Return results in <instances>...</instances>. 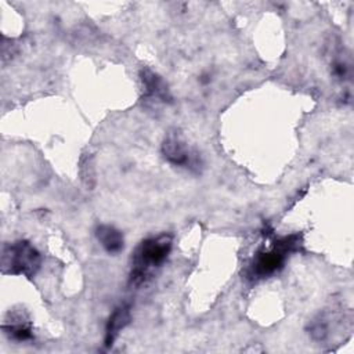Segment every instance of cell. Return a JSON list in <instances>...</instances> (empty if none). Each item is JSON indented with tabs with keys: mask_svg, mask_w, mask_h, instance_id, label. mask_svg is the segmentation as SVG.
Masks as SVG:
<instances>
[{
	"mask_svg": "<svg viewBox=\"0 0 354 354\" xmlns=\"http://www.w3.org/2000/svg\"><path fill=\"white\" fill-rule=\"evenodd\" d=\"M173 245V236L160 234L142 241L133 253L130 283L140 286L151 278L155 268L160 267L167 259Z\"/></svg>",
	"mask_w": 354,
	"mask_h": 354,
	"instance_id": "1",
	"label": "cell"
},
{
	"mask_svg": "<svg viewBox=\"0 0 354 354\" xmlns=\"http://www.w3.org/2000/svg\"><path fill=\"white\" fill-rule=\"evenodd\" d=\"M40 253L26 241L6 245L1 254L3 274L33 277L40 267Z\"/></svg>",
	"mask_w": 354,
	"mask_h": 354,
	"instance_id": "2",
	"label": "cell"
},
{
	"mask_svg": "<svg viewBox=\"0 0 354 354\" xmlns=\"http://www.w3.org/2000/svg\"><path fill=\"white\" fill-rule=\"evenodd\" d=\"M297 245V236L290 235L278 239L274 246L268 250L259 252L252 264L249 266V277L250 278H266L275 271H278L289 252L293 250V248Z\"/></svg>",
	"mask_w": 354,
	"mask_h": 354,
	"instance_id": "3",
	"label": "cell"
},
{
	"mask_svg": "<svg viewBox=\"0 0 354 354\" xmlns=\"http://www.w3.org/2000/svg\"><path fill=\"white\" fill-rule=\"evenodd\" d=\"M162 153L167 162L181 167H198V153L188 148L184 137L178 131H169L162 144Z\"/></svg>",
	"mask_w": 354,
	"mask_h": 354,
	"instance_id": "4",
	"label": "cell"
},
{
	"mask_svg": "<svg viewBox=\"0 0 354 354\" xmlns=\"http://www.w3.org/2000/svg\"><path fill=\"white\" fill-rule=\"evenodd\" d=\"M141 82L144 84L145 98L153 102H169L171 100L165 80L148 68L141 71Z\"/></svg>",
	"mask_w": 354,
	"mask_h": 354,
	"instance_id": "5",
	"label": "cell"
},
{
	"mask_svg": "<svg viewBox=\"0 0 354 354\" xmlns=\"http://www.w3.org/2000/svg\"><path fill=\"white\" fill-rule=\"evenodd\" d=\"M130 322V307L127 304H122L115 308L112 315L108 319L105 329V346H111L118 337L119 332Z\"/></svg>",
	"mask_w": 354,
	"mask_h": 354,
	"instance_id": "6",
	"label": "cell"
},
{
	"mask_svg": "<svg viewBox=\"0 0 354 354\" xmlns=\"http://www.w3.org/2000/svg\"><path fill=\"white\" fill-rule=\"evenodd\" d=\"M95 236L108 253H119L123 249V235L112 225L101 224L95 228Z\"/></svg>",
	"mask_w": 354,
	"mask_h": 354,
	"instance_id": "7",
	"label": "cell"
},
{
	"mask_svg": "<svg viewBox=\"0 0 354 354\" xmlns=\"http://www.w3.org/2000/svg\"><path fill=\"white\" fill-rule=\"evenodd\" d=\"M3 330L6 335H8L11 339L18 342H25L32 337V328L29 321L24 319L22 317L11 318V322L6 321L3 324Z\"/></svg>",
	"mask_w": 354,
	"mask_h": 354,
	"instance_id": "8",
	"label": "cell"
}]
</instances>
